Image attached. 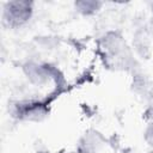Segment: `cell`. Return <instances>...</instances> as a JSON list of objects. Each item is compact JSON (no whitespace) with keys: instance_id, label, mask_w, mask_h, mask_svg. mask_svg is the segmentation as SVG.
Instances as JSON below:
<instances>
[{"instance_id":"obj_1","label":"cell","mask_w":153,"mask_h":153,"mask_svg":"<svg viewBox=\"0 0 153 153\" xmlns=\"http://www.w3.org/2000/svg\"><path fill=\"white\" fill-rule=\"evenodd\" d=\"M32 16V2L16 0L8 1L4 7V22L8 26L17 27L24 25Z\"/></svg>"},{"instance_id":"obj_2","label":"cell","mask_w":153,"mask_h":153,"mask_svg":"<svg viewBox=\"0 0 153 153\" xmlns=\"http://www.w3.org/2000/svg\"><path fill=\"white\" fill-rule=\"evenodd\" d=\"M18 117L29 121H41L47 115V109L41 103H25L18 106Z\"/></svg>"},{"instance_id":"obj_3","label":"cell","mask_w":153,"mask_h":153,"mask_svg":"<svg viewBox=\"0 0 153 153\" xmlns=\"http://www.w3.org/2000/svg\"><path fill=\"white\" fill-rule=\"evenodd\" d=\"M45 67L47 66L30 62L24 66V72L27 75V78L31 80V82L36 85H41L48 80V69Z\"/></svg>"},{"instance_id":"obj_4","label":"cell","mask_w":153,"mask_h":153,"mask_svg":"<svg viewBox=\"0 0 153 153\" xmlns=\"http://www.w3.org/2000/svg\"><path fill=\"white\" fill-rule=\"evenodd\" d=\"M75 10L84 14V16H91L98 12V10L102 6L100 1H93V0H81V1H75L74 2Z\"/></svg>"},{"instance_id":"obj_5","label":"cell","mask_w":153,"mask_h":153,"mask_svg":"<svg viewBox=\"0 0 153 153\" xmlns=\"http://www.w3.org/2000/svg\"><path fill=\"white\" fill-rule=\"evenodd\" d=\"M143 137H145V141L147 142V145L153 148V122H151L147 126L145 134H143Z\"/></svg>"},{"instance_id":"obj_6","label":"cell","mask_w":153,"mask_h":153,"mask_svg":"<svg viewBox=\"0 0 153 153\" xmlns=\"http://www.w3.org/2000/svg\"><path fill=\"white\" fill-rule=\"evenodd\" d=\"M149 27H151V31L153 32V18H152V20H151V23H149Z\"/></svg>"},{"instance_id":"obj_7","label":"cell","mask_w":153,"mask_h":153,"mask_svg":"<svg viewBox=\"0 0 153 153\" xmlns=\"http://www.w3.org/2000/svg\"><path fill=\"white\" fill-rule=\"evenodd\" d=\"M151 153H153V152H151Z\"/></svg>"}]
</instances>
